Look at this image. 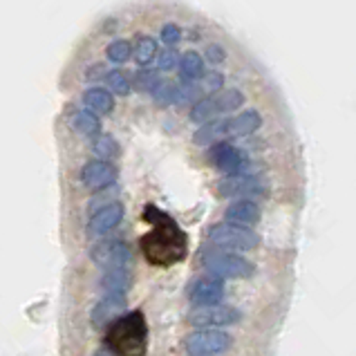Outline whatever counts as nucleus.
<instances>
[{
  "mask_svg": "<svg viewBox=\"0 0 356 356\" xmlns=\"http://www.w3.org/2000/svg\"><path fill=\"white\" fill-rule=\"evenodd\" d=\"M144 220L152 225V231L139 240L146 262H150L152 267H172L186 258L188 238L168 213L159 211L155 204H148L144 209Z\"/></svg>",
  "mask_w": 356,
  "mask_h": 356,
  "instance_id": "f257e3e1",
  "label": "nucleus"
},
{
  "mask_svg": "<svg viewBox=\"0 0 356 356\" xmlns=\"http://www.w3.org/2000/svg\"><path fill=\"white\" fill-rule=\"evenodd\" d=\"M108 350L115 356H146L148 352V325L141 312L119 316L108 330Z\"/></svg>",
  "mask_w": 356,
  "mask_h": 356,
  "instance_id": "f03ea898",
  "label": "nucleus"
},
{
  "mask_svg": "<svg viewBox=\"0 0 356 356\" xmlns=\"http://www.w3.org/2000/svg\"><path fill=\"white\" fill-rule=\"evenodd\" d=\"M202 262H204V269L211 273L213 278H251L253 276V264L238 256V253L231 251H207L202 256Z\"/></svg>",
  "mask_w": 356,
  "mask_h": 356,
  "instance_id": "7ed1b4c3",
  "label": "nucleus"
},
{
  "mask_svg": "<svg viewBox=\"0 0 356 356\" xmlns=\"http://www.w3.org/2000/svg\"><path fill=\"white\" fill-rule=\"evenodd\" d=\"M242 104H244V95L240 90H220V92L202 97L197 104H193L191 121H195V124H207V121L213 117L231 113V110H238Z\"/></svg>",
  "mask_w": 356,
  "mask_h": 356,
  "instance_id": "20e7f679",
  "label": "nucleus"
},
{
  "mask_svg": "<svg viewBox=\"0 0 356 356\" xmlns=\"http://www.w3.org/2000/svg\"><path fill=\"white\" fill-rule=\"evenodd\" d=\"M209 240L216 244V247L222 249H233L236 251H251L258 247V236L244 227H236V225H216L209 231Z\"/></svg>",
  "mask_w": 356,
  "mask_h": 356,
  "instance_id": "39448f33",
  "label": "nucleus"
},
{
  "mask_svg": "<svg viewBox=\"0 0 356 356\" xmlns=\"http://www.w3.org/2000/svg\"><path fill=\"white\" fill-rule=\"evenodd\" d=\"M231 337L222 330H200L186 339V350L191 356H213L231 348Z\"/></svg>",
  "mask_w": 356,
  "mask_h": 356,
  "instance_id": "423d86ee",
  "label": "nucleus"
},
{
  "mask_svg": "<svg viewBox=\"0 0 356 356\" xmlns=\"http://www.w3.org/2000/svg\"><path fill=\"white\" fill-rule=\"evenodd\" d=\"M242 318V314L227 305H209V307H195L188 312V323L197 327H222V325H233Z\"/></svg>",
  "mask_w": 356,
  "mask_h": 356,
  "instance_id": "0eeeda50",
  "label": "nucleus"
},
{
  "mask_svg": "<svg viewBox=\"0 0 356 356\" xmlns=\"http://www.w3.org/2000/svg\"><path fill=\"white\" fill-rule=\"evenodd\" d=\"M90 256L97 264L106 269H115V267H128L130 264V249L128 244H124L121 240H106V242H99L90 251Z\"/></svg>",
  "mask_w": 356,
  "mask_h": 356,
  "instance_id": "6e6552de",
  "label": "nucleus"
},
{
  "mask_svg": "<svg viewBox=\"0 0 356 356\" xmlns=\"http://www.w3.org/2000/svg\"><path fill=\"white\" fill-rule=\"evenodd\" d=\"M209 159L213 166L220 168L222 172H227V175H238L242 166L247 164V155L231 144H218L209 152Z\"/></svg>",
  "mask_w": 356,
  "mask_h": 356,
  "instance_id": "1a4fd4ad",
  "label": "nucleus"
},
{
  "mask_svg": "<svg viewBox=\"0 0 356 356\" xmlns=\"http://www.w3.org/2000/svg\"><path fill=\"white\" fill-rule=\"evenodd\" d=\"M81 179L83 184L92 191H101V188H108L110 184H115L117 179V168L110 164V161H88L81 170Z\"/></svg>",
  "mask_w": 356,
  "mask_h": 356,
  "instance_id": "9d476101",
  "label": "nucleus"
},
{
  "mask_svg": "<svg viewBox=\"0 0 356 356\" xmlns=\"http://www.w3.org/2000/svg\"><path fill=\"white\" fill-rule=\"evenodd\" d=\"M191 302H195V307H209V305H220L225 298V284L216 278H204L197 280L188 291Z\"/></svg>",
  "mask_w": 356,
  "mask_h": 356,
  "instance_id": "9b49d317",
  "label": "nucleus"
},
{
  "mask_svg": "<svg viewBox=\"0 0 356 356\" xmlns=\"http://www.w3.org/2000/svg\"><path fill=\"white\" fill-rule=\"evenodd\" d=\"M218 191L225 197H236V195H253V193H262L264 184L260 177L253 175H229L218 184Z\"/></svg>",
  "mask_w": 356,
  "mask_h": 356,
  "instance_id": "f8f14e48",
  "label": "nucleus"
},
{
  "mask_svg": "<svg viewBox=\"0 0 356 356\" xmlns=\"http://www.w3.org/2000/svg\"><path fill=\"white\" fill-rule=\"evenodd\" d=\"M121 220H124V204L113 202V204H108L95 213V218L88 225V233L90 236H104V233L113 231Z\"/></svg>",
  "mask_w": 356,
  "mask_h": 356,
  "instance_id": "ddd939ff",
  "label": "nucleus"
},
{
  "mask_svg": "<svg viewBox=\"0 0 356 356\" xmlns=\"http://www.w3.org/2000/svg\"><path fill=\"white\" fill-rule=\"evenodd\" d=\"M260 222V207L251 200H238L227 209V225L236 227H253Z\"/></svg>",
  "mask_w": 356,
  "mask_h": 356,
  "instance_id": "4468645a",
  "label": "nucleus"
},
{
  "mask_svg": "<svg viewBox=\"0 0 356 356\" xmlns=\"http://www.w3.org/2000/svg\"><path fill=\"white\" fill-rule=\"evenodd\" d=\"M126 296H106L92 312V323L97 327H104L108 323H115L119 316H124Z\"/></svg>",
  "mask_w": 356,
  "mask_h": 356,
  "instance_id": "2eb2a0df",
  "label": "nucleus"
},
{
  "mask_svg": "<svg viewBox=\"0 0 356 356\" xmlns=\"http://www.w3.org/2000/svg\"><path fill=\"white\" fill-rule=\"evenodd\" d=\"M262 124V117L256 110H247V113H240L238 117L227 119L225 121V135L227 137H244L256 132Z\"/></svg>",
  "mask_w": 356,
  "mask_h": 356,
  "instance_id": "dca6fc26",
  "label": "nucleus"
},
{
  "mask_svg": "<svg viewBox=\"0 0 356 356\" xmlns=\"http://www.w3.org/2000/svg\"><path fill=\"white\" fill-rule=\"evenodd\" d=\"M83 104L88 108V113L92 115H110L115 108V99L104 88H90L83 95Z\"/></svg>",
  "mask_w": 356,
  "mask_h": 356,
  "instance_id": "f3484780",
  "label": "nucleus"
},
{
  "mask_svg": "<svg viewBox=\"0 0 356 356\" xmlns=\"http://www.w3.org/2000/svg\"><path fill=\"white\" fill-rule=\"evenodd\" d=\"M130 282V273L126 267L106 269L104 278H101V287H104L106 296H126V287Z\"/></svg>",
  "mask_w": 356,
  "mask_h": 356,
  "instance_id": "a211bd4d",
  "label": "nucleus"
},
{
  "mask_svg": "<svg viewBox=\"0 0 356 356\" xmlns=\"http://www.w3.org/2000/svg\"><path fill=\"white\" fill-rule=\"evenodd\" d=\"M225 121L227 119H218V121H209V124L202 126L195 135H193V141L197 146H207V144H218L227 135H225Z\"/></svg>",
  "mask_w": 356,
  "mask_h": 356,
  "instance_id": "6ab92c4d",
  "label": "nucleus"
},
{
  "mask_svg": "<svg viewBox=\"0 0 356 356\" xmlns=\"http://www.w3.org/2000/svg\"><path fill=\"white\" fill-rule=\"evenodd\" d=\"M179 67H181V76L191 83H195L197 79L204 76V60L200 58L197 52H186L179 58Z\"/></svg>",
  "mask_w": 356,
  "mask_h": 356,
  "instance_id": "aec40b11",
  "label": "nucleus"
},
{
  "mask_svg": "<svg viewBox=\"0 0 356 356\" xmlns=\"http://www.w3.org/2000/svg\"><path fill=\"white\" fill-rule=\"evenodd\" d=\"M72 126L81 132V135H86V137H99V132H101L99 117L92 115V113H88V110H81V113L74 115Z\"/></svg>",
  "mask_w": 356,
  "mask_h": 356,
  "instance_id": "412c9836",
  "label": "nucleus"
},
{
  "mask_svg": "<svg viewBox=\"0 0 356 356\" xmlns=\"http://www.w3.org/2000/svg\"><path fill=\"white\" fill-rule=\"evenodd\" d=\"M132 52H135V58H137L139 65H148L157 54V43L150 36H141Z\"/></svg>",
  "mask_w": 356,
  "mask_h": 356,
  "instance_id": "4be33fe9",
  "label": "nucleus"
},
{
  "mask_svg": "<svg viewBox=\"0 0 356 356\" xmlns=\"http://www.w3.org/2000/svg\"><path fill=\"white\" fill-rule=\"evenodd\" d=\"M106 86L110 88V95H128L130 92V83L128 79L124 76V72H119V70H110V72H106L104 76Z\"/></svg>",
  "mask_w": 356,
  "mask_h": 356,
  "instance_id": "5701e85b",
  "label": "nucleus"
},
{
  "mask_svg": "<svg viewBox=\"0 0 356 356\" xmlns=\"http://www.w3.org/2000/svg\"><path fill=\"white\" fill-rule=\"evenodd\" d=\"M175 95H177V86L172 83V81H159L157 88L152 90V97H155V101L161 106L175 104Z\"/></svg>",
  "mask_w": 356,
  "mask_h": 356,
  "instance_id": "b1692460",
  "label": "nucleus"
},
{
  "mask_svg": "<svg viewBox=\"0 0 356 356\" xmlns=\"http://www.w3.org/2000/svg\"><path fill=\"white\" fill-rule=\"evenodd\" d=\"M202 88L197 83H191V81H186V83L177 86V95H175V104H197V101L202 99Z\"/></svg>",
  "mask_w": 356,
  "mask_h": 356,
  "instance_id": "393cba45",
  "label": "nucleus"
},
{
  "mask_svg": "<svg viewBox=\"0 0 356 356\" xmlns=\"http://www.w3.org/2000/svg\"><path fill=\"white\" fill-rule=\"evenodd\" d=\"M132 54V45L128 40H115V43H110L108 47V58L113 60V63H124L128 60Z\"/></svg>",
  "mask_w": 356,
  "mask_h": 356,
  "instance_id": "a878e982",
  "label": "nucleus"
},
{
  "mask_svg": "<svg viewBox=\"0 0 356 356\" xmlns=\"http://www.w3.org/2000/svg\"><path fill=\"white\" fill-rule=\"evenodd\" d=\"M159 74L155 72V70H139L137 76H135V86L139 90H144V92H152V90L157 88L159 83Z\"/></svg>",
  "mask_w": 356,
  "mask_h": 356,
  "instance_id": "bb28decb",
  "label": "nucleus"
},
{
  "mask_svg": "<svg viewBox=\"0 0 356 356\" xmlns=\"http://www.w3.org/2000/svg\"><path fill=\"white\" fill-rule=\"evenodd\" d=\"M95 150H97V155L104 157V159H115V157H119V152H121L119 144L113 137H101L95 144Z\"/></svg>",
  "mask_w": 356,
  "mask_h": 356,
  "instance_id": "cd10ccee",
  "label": "nucleus"
},
{
  "mask_svg": "<svg viewBox=\"0 0 356 356\" xmlns=\"http://www.w3.org/2000/svg\"><path fill=\"white\" fill-rule=\"evenodd\" d=\"M159 70L161 72H170V70H175L177 65V54L172 52V49H164V52L159 54Z\"/></svg>",
  "mask_w": 356,
  "mask_h": 356,
  "instance_id": "c85d7f7f",
  "label": "nucleus"
},
{
  "mask_svg": "<svg viewBox=\"0 0 356 356\" xmlns=\"http://www.w3.org/2000/svg\"><path fill=\"white\" fill-rule=\"evenodd\" d=\"M179 38H181V32L177 25H164V29H161V40H164V43L175 45Z\"/></svg>",
  "mask_w": 356,
  "mask_h": 356,
  "instance_id": "c756f323",
  "label": "nucleus"
},
{
  "mask_svg": "<svg viewBox=\"0 0 356 356\" xmlns=\"http://www.w3.org/2000/svg\"><path fill=\"white\" fill-rule=\"evenodd\" d=\"M222 83H225V76L220 72H209V74H204V83H202V88L218 92V88H222Z\"/></svg>",
  "mask_w": 356,
  "mask_h": 356,
  "instance_id": "7c9ffc66",
  "label": "nucleus"
},
{
  "mask_svg": "<svg viewBox=\"0 0 356 356\" xmlns=\"http://www.w3.org/2000/svg\"><path fill=\"white\" fill-rule=\"evenodd\" d=\"M207 58L211 60V63H222V60L227 58L225 47H220V45H209V47H207Z\"/></svg>",
  "mask_w": 356,
  "mask_h": 356,
  "instance_id": "2f4dec72",
  "label": "nucleus"
},
{
  "mask_svg": "<svg viewBox=\"0 0 356 356\" xmlns=\"http://www.w3.org/2000/svg\"><path fill=\"white\" fill-rule=\"evenodd\" d=\"M95 356H115V354L110 352V350H99V352H97Z\"/></svg>",
  "mask_w": 356,
  "mask_h": 356,
  "instance_id": "473e14b6",
  "label": "nucleus"
}]
</instances>
